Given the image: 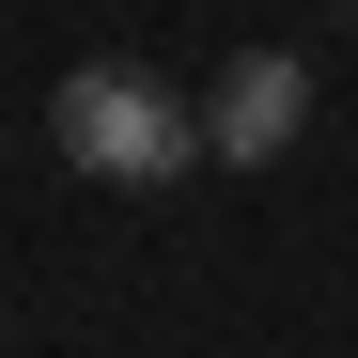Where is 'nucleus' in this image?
<instances>
[{
    "instance_id": "obj_1",
    "label": "nucleus",
    "mask_w": 358,
    "mask_h": 358,
    "mask_svg": "<svg viewBox=\"0 0 358 358\" xmlns=\"http://www.w3.org/2000/svg\"><path fill=\"white\" fill-rule=\"evenodd\" d=\"M47 141H63V171H94V187H171V171L203 156V109L156 63H78L47 94Z\"/></svg>"
},
{
    "instance_id": "obj_3",
    "label": "nucleus",
    "mask_w": 358,
    "mask_h": 358,
    "mask_svg": "<svg viewBox=\"0 0 358 358\" xmlns=\"http://www.w3.org/2000/svg\"><path fill=\"white\" fill-rule=\"evenodd\" d=\"M343 16H358V0H343Z\"/></svg>"
},
{
    "instance_id": "obj_2",
    "label": "nucleus",
    "mask_w": 358,
    "mask_h": 358,
    "mask_svg": "<svg viewBox=\"0 0 358 358\" xmlns=\"http://www.w3.org/2000/svg\"><path fill=\"white\" fill-rule=\"evenodd\" d=\"M296 125H312V63H296V47H250V63L203 94V156H234V171H265Z\"/></svg>"
}]
</instances>
